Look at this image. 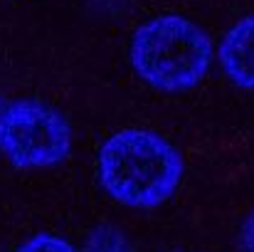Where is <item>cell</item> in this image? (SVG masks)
I'll list each match as a JSON object with an SVG mask.
<instances>
[{
	"label": "cell",
	"mask_w": 254,
	"mask_h": 252,
	"mask_svg": "<svg viewBox=\"0 0 254 252\" xmlns=\"http://www.w3.org/2000/svg\"><path fill=\"white\" fill-rule=\"evenodd\" d=\"M99 183L126 208H158L173 198L183 178V156L166 136L151 129H121L96 156Z\"/></svg>",
	"instance_id": "cell-1"
},
{
	"label": "cell",
	"mask_w": 254,
	"mask_h": 252,
	"mask_svg": "<svg viewBox=\"0 0 254 252\" xmlns=\"http://www.w3.org/2000/svg\"><path fill=\"white\" fill-rule=\"evenodd\" d=\"M207 32L183 15L146 20L128 42V62L136 77L158 91H188L205 80L212 65Z\"/></svg>",
	"instance_id": "cell-2"
},
{
	"label": "cell",
	"mask_w": 254,
	"mask_h": 252,
	"mask_svg": "<svg viewBox=\"0 0 254 252\" xmlns=\"http://www.w3.org/2000/svg\"><path fill=\"white\" fill-rule=\"evenodd\" d=\"M0 154L17 168H52L72 154V126L40 99H17L0 111Z\"/></svg>",
	"instance_id": "cell-3"
},
{
	"label": "cell",
	"mask_w": 254,
	"mask_h": 252,
	"mask_svg": "<svg viewBox=\"0 0 254 252\" xmlns=\"http://www.w3.org/2000/svg\"><path fill=\"white\" fill-rule=\"evenodd\" d=\"M225 77L240 89H254V12L235 22L217 50Z\"/></svg>",
	"instance_id": "cell-4"
},
{
	"label": "cell",
	"mask_w": 254,
	"mask_h": 252,
	"mask_svg": "<svg viewBox=\"0 0 254 252\" xmlns=\"http://www.w3.org/2000/svg\"><path fill=\"white\" fill-rule=\"evenodd\" d=\"M86 252H133L131 243L111 225L96 228L89 240H86Z\"/></svg>",
	"instance_id": "cell-5"
},
{
	"label": "cell",
	"mask_w": 254,
	"mask_h": 252,
	"mask_svg": "<svg viewBox=\"0 0 254 252\" xmlns=\"http://www.w3.org/2000/svg\"><path fill=\"white\" fill-rule=\"evenodd\" d=\"M15 252H79L72 243H67L60 235L52 233H37L32 238H27Z\"/></svg>",
	"instance_id": "cell-6"
},
{
	"label": "cell",
	"mask_w": 254,
	"mask_h": 252,
	"mask_svg": "<svg viewBox=\"0 0 254 252\" xmlns=\"http://www.w3.org/2000/svg\"><path fill=\"white\" fill-rule=\"evenodd\" d=\"M240 252H254V210L240 228Z\"/></svg>",
	"instance_id": "cell-7"
}]
</instances>
